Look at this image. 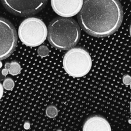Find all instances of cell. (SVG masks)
<instances>
[{
  "label": "cell",
  "instance_id": "1",
  "mask_svg": "<svg viewBox=\"0 0 131 131\" xmlns=\"http://www.w3.org/2000/svg\"><path fill=\"white\" fill-rule=\"evenodd\" d=\"M123 18L119 0H83L78 15L81 28L95 37L114 34L120 27Z\"/></svg>",
  "mask_w": 131,
  "mask_h": 131
},
{
  "label": "cell",
  "instance_id": "2",
  "mask_svg": "<svg viewBox=\"0 0 131 131\" xmlns=\"http://www.w3.org/2000/svg\"><path fill=\"white\" fill-rule=\"evenodd\" d=\"M81 30L78 23L69 17H57L50 22L48 28V40L53 47L68 50L77 44Z\"/></svg>",
  "mask_w": 131,
  "mask_h": 131
},
{
  "label": "cell",
  "instance_id": "3",
  "mask_svg": "<svg viewBox=\"0 0 131 131\" xmlns=\"http://www.w3.org/2000/svg\"><path fill=\"white\" fill-rule=\"evenodd\" d=\"M62 64L68 75L73 78H81L90 71L92 60L86 49L82 47H73L65 54Z\"/></svg>",
  "mask_w": 131,
  "mask_h": 131
},
{
  "label": "cell",
  "instance_id": "4",
  "mask_svg": "<svg viewBox=\"0 0 131 131\" xmlns=\"http://www.w3.org/2000/svg\"><path fill=\"white\" fill-rule=\"evenodd\" d=\"M48 29L41 19L29 17L24 19L19 27L18 35L22 43L28 47L42 44L47 38Z\"/></svg>",
  "mask_w": 131,
  "mask_h": 131
},
{
  "label": "cell",
  "instance_id": "5",
  "mask_svg": "<svg viewBox=\"0 0 131 131\" xmlns=\"http://www.w3.org/2000/svg\"><path fill=\"white\" fill-rule=\"evenodd\" d=\"M17 43V32L9 20L0 17V61L9 57Z\"/></svg>",
  "mask_w": 131,
  "mask_h": 131
},
{
  "label": "cell",
  "instance_id": "6",
  "mask_svg": "<svg viewBox=\"0 0 131 131\" xmlns=\"http://www.w3.org/2000/svg\"><path fill=\"white\" fill-rule=\"evenodd\" d=\"M6 10L14 15L25 17L41 11L48 0H1Z\"/></svg>",
  "mask_w": 131,
  "mask_h": 131
},
{
  "label": "cell",
  "instance_id": "7",
  "mask_svg": "<svg viewBox=\"0 0 131 131\" xmlns=\"http://www.w3.org/2000/svg\"><path fill=\"white\" fill-rule=\"evenodd\" d=\"M83 0H51L53 11L62 17H71L78 14Z\"/></svg>",
  "mask_w": 131,
  "mask_h": 131
},
{
  "label": "cell",
  "instance_id": "8",
  "mask_svg": "<svg viewBox=\"0 0 131 131\" xmlns=\"http://www.w3.org/2000/svg\"><path fill=\"white\" fill-rule=\"evenodd\" d=\"M83 131H110L111 127L107 120L100 115L90 116L83 125Z\"/></svg>",
  "mask_w": 131,
  "mask_h": 131
},
{
  "label": "cell",
  "instance_id": "9",
  "mask_svg": "<svg viewBox=\"0 0 131 131\" xmlns=\"http://www.w3.org/2000/svg\"><path fill=\"white\" fill-rule=\"evenodd\" d=\"M5 69L8 70V72L12 75H17L21 73V65L16 61L5 64Z\"/></svg>",
  "mask_w": 131,
  "mask_h": 131
},
{
  "label": "cell",
  "instance_id": "10",
  "mask_svg": "<svg viewBox=\"0 0 131 131\" xmlns=\"http://www.w3.org/2000/svg\"><path fill=\"white\" fill-rule=\"evenodd\" d=\"M46 114L49 118H55L58 115V110L55 106H48L46 110Z\"/></svg>",
  "mask_w": 131,
  "mask_h": 131
},
{
  "label": "cell",
  "instance_id": "11",
  "mask_svg": "<svg viewBox=\"0 0 131 131\" xmlns=\"http://www.w3.org/2000/svg\"><path fill=\"white\" fill-rule=\"evenodd\" d=\"M14 82L12 79L11 78H6L4 80L3 84V88L6 90H12L14 87Z\"/></svg>",
  "mask_w": 131,
  "mask_h": 131
},
{
  "label": "cell",
  "instance_id": "12",
  "mask_svg": "<svg viewBox=\"0 0 131 131\" xmlns=\"http://www.w3.org/2000/svg\"><path fill=\"white\" fill-rule=\"evenodd\" d=\"M37 53L41 57H46L49 54V49L46 46H41L38 48Z\"/></svg>",
  "mask_w": 131,
  "mask_h": 131
},
{
  "label": "cell",
  "instance_id": "13",
  "mask_svg": "<svg viewBox=\"0 0 131 131\" xmlns=\"http://www.w3.org/2000/svg\"><path fill=\"white\" fill-rule=\"evenodd\" d=\"M123 82L125 85H130L131 83V77L128 75H125L123 77Z\"/></svg>",
  "mask_w": 131,
  "mask_h": 131
},
{
  "label": "cell",
  "instance_id": "14",
  "mask_svg": "<svg viewBox=\"0 0 131 131\" xmlns=\"http://www.w3.org/2000/svg\"><path fill=\"white\" fill-rule=\"evenodd\" d=\"M3 84H1V83H0V100L1 99L3 95Z\"/></svg>",
  "mask_w": 131,
  "mask_h": 131
},
{
  "label": "cell",
  "instance_id": "15",
  "mask_svg": "<svg viewBox=\"0 0 131 131\" xmlns=\"http://www.w3.org/2000/svg\"><path fill=\"white\" fill-rule=\"evenodd\" d=\"M2 73H3V75H6V74H7V73H8L7 70H6V69H4V70L2 71Z\"/></svg>",
  "mask_w": 131,
  "mask_h": 131
},
{
  "label": "cell",
  "instance_id": "16",
  "mask_svg": "<svg viewBox=\"0 0 131 131\" xmlns=\"http://www.w3.org/2000/svg\"><path fill=\"white\" fill-rule=\"evenodd\" d=\"M130 37H131V25H130Z\"/></svg>",
  "mask_w": 131,
  "mask_h": 131
},
{
  "label": "cell",
  "instance_id": "17",
  "mask_svg": "<svg viewBox=\"0 0 131 131\" xmlns=\"http://www.w3.org/2000/svg\"><path fill=\"white\" fill-rule=\"evenodd\" d=\"M130 88H131V83H130Z\"/></svg>",
  "mask_w": 131,
  "mask_h": 131
}]
</instances>
